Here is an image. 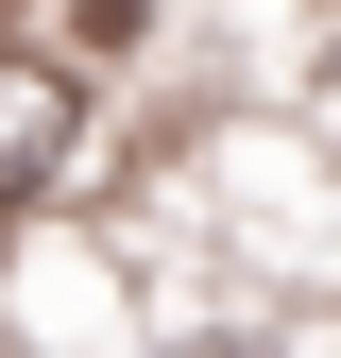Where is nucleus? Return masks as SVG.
Listing matches in <instances>:
<instances>
[{"instance_id": "f257e3e1", "label": "nucleus", "mask_w": 341, "mask_h": 358, "mask_svg": "<svg viewBox=\"0 0 341 358\" xmlns=\"http://www.w3.org/2000/svg\"><path fill=\"white\" fill-rule=\"evenodd\" d=\"M52 154H68V85L52 69H0V205H17Z\"/></svg>"}]
</instances>
